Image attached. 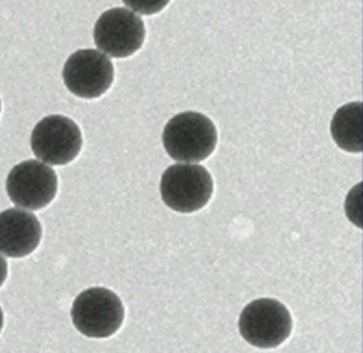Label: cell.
Listing matches in <instances>:
<instances>
[{"instance_id":"30bf717a","label":"cell","mask_w":363,"mask_h":353,"mask_svg":"<svg viewBox=\"0 0 363 353\" xmlns=\"http://www.w3.org/2000/svg\"><path fill=\"white\" fill-rule=\"evenodd\" d=\"M335 144L348 152L362 151V103L350 102L337 108L331 121Z\"/></svg>"},{"instance_id":"5bb4252c","label":"cell","mask_w":363,"mask_h":353,"mask_svg":"<svg viewBox=\"0 0 363 353\" xmlns=\"http://www.w3.org/2000/svg\"><path fill=\"white\" fill-rule=\"evenodd\" d=\"M0 111H1V101H0Z\"/></svg>"},{"instance_id":"8992f818","label":"cell","mask_w":363,"mask_h":353,"mask_svg":"<svg viewBox=\"0 0 363 353\" xmlns=\"http://www.w3.org/2000/svg\"><path fill=\"white\" fill-rule=\"evenodd\" d=\"M93 36L97 48L105 55L122 59L141 48L145 40V26L141 17L128 9H110L97 19Z\"/></svg>"},{"instance_id":"7c38bea8","label":"cell","mask_w":363,"mask_h":353,"mask_svg":"<svg viewBox=\"0 0 363 353\" xmlns=\"http://www.w3.org/2000/svg\"><path fill=\"white\" fill-rule=\"evenodd\" d=\"M8 276V263L3 254H0V287L3 286Z\"/></svg>"},{"instance_id":"8fae6325","label":"cell","mask_w":363,"mask_h":353,"mask_svg":"<svg viewBox=\"0 0 363 353\" xmlns=\"http://www.w3.org/2000/svg\"><path fill=\"white\" fill-rule=\"evenodd\" d=\"M171 0H123L135 12L142 15H154L161 12Z\"/></svg>"},{"instance_id":"4fadbf2b","label":"cell","mask_w":363,"mask_h":353,"mask_svg":"<svg viewBox=\"0 0 363 353\" xmlns=\"http://www.w3.org/2000/svg\"><path fill=\"white\" fill-rule=\"evenodd\" d=\"M4 327V312L3 308L0 306V332L3 330Z\"/></svg>"},{"instance_id":"7a4b0ae2","label":"cell","mask_w":363,"mask_h":353,"mask_svg":"<svg viewBox=\"0 0 363 353\" xmlns=\"http://www.w3.org/2000/svg\"><path fill=\"white\" fill-rule=\"evenodd\" d=\"M71 316L76 329L86 337L108 338L122 327L125 308L113 291L91 287L76 297Z\"/></svg>"},{"instance_id":"52a82bcc","label":"cell","mask_w":363,"mask_h":353,"mask_svg":"<svg viewBox=\"0 0 363 353\" xmlns=\"http://www.w3.org/2000/svg\"><path fill=\"white\" fill-rule=\"evenodd\" d=\"M6 189L16 206L27 210H41L56 197L58 176L43 162L28 159L12 168L6 181Z\"/></svg>"},{"instance_id":"3957f363","label":"cell","mask_w":363,"mask_h":353,"mask_svg":"<svg viewBox=\"0 0 363 353\" xmlns=\"http://www.w3.org/2000/svg\"><path fill=\"white\" fill-rule=\"evenodd\" d=\"M213 180L203 166L174 164L160 182L163 202L179 213H193L207 206L213 194Z\"/></svg>"},{"instance_id":"6da1fadb","label":"cell","mask_w":363,"mask_h":353,"mask_svg":"<svg viewBox=\"0 0 363 353\" xmlns=\"http://www.w3.org/2000/svg\"><path fill=\"white\" fill-rule=\"evenodd\" d=\"M163 146L167 155L182 163H199L212 155L218 144L213 121L199 112H184L165 125Z\"/></svg>"},{"instance_id":"9c48e42d","label":"cell","mask_w":363,"mask_h":353,"mask_svg":"<svg viewBox=\"0 0 363 353\" xmlns=\"http://www.w3.org/2000/svg\"><path fill=\"white\" fill-rule=\"evenodd\" d=\"M41 240V223L33 213L18 208L0 213V253L24 257L38 248Z\"/></svg>"},{"instance_id":"ba28073f","label":"cell","mask_w":363,"mask_h":353,"mask_svg":"<svg viewBox=\"0 0 363 353\" xmlns=\"http://www.w3.org/2000/svg\"><path fill=\"white\" fill-rule=\"evenodd\" d=\"M65 86L84 99H95L111 87L114 67L107 55L95 49H82L69 55L63 67Z\"/></svg>"},{"instance_id":"5b68a950","label":"cell","mask_w":363,"mask_h":353,"mask_svg":"<svg viewBox=\"0 0 363 353\" xmlns=\"http://www.w3.org/2000/svg\"><path fill=\"white\" fill-rule=\"evenodd\" d=\"M82 134L73 119L50 115L40 121L31 133V149L43 163L61 166L73 162L82 148Z\"/></svg>"},{"instance_id":"277c9868","label":"cell","mask_w":363,"mask_h":353,"mask_svg":"<svg viewBox=\"0 0 363 353\" xmlns=\"http://www.w3.org/2000/svg\"><path fill=\"white\" fill-rule=\"evenodd\" d=\"M292 317L288 308L276 299L261 298L244 308L240 315L242 337L257 348H276L292 332Z\"/></svg>"}]
</instances>
